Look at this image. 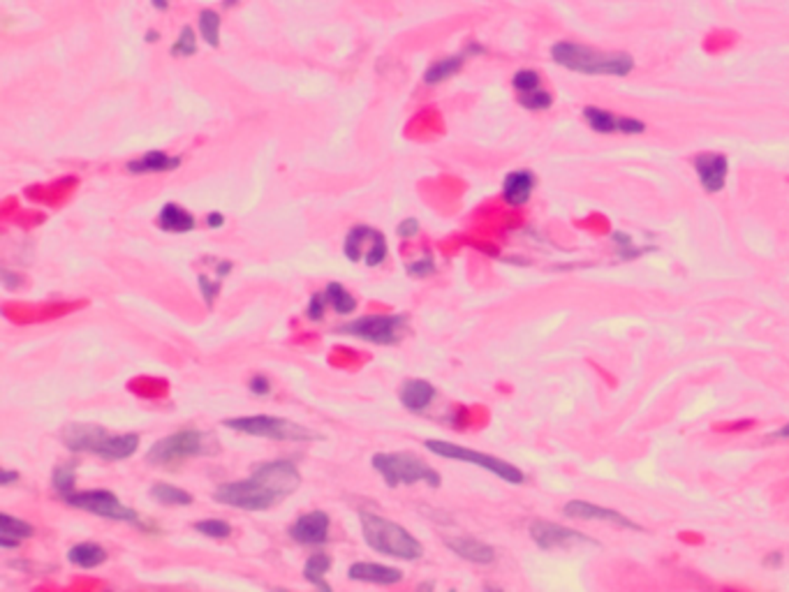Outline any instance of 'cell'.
Segmentation results:
<instances>
[{"instance_id":"6da1fadb","label":"cell","mask_w":789,"mask_h":592,"mask_svg":"<svg viewBox=\"0 0 789 592\" xmlns=\"http://www.w3.org/2000/svg\"><path fill=\"white\" fill-rule=\"evenodd\" d=\"M299 484L301 474L292 461H268L255 468L248 480L218 486L213 500L234 510L264 511L295 493Z\"/></svg>"},{"instance_id":"7a4b0ae2","label":"cell","mask_w":789,"mask_h":592,"mask_svg":"<svg viewBox=\"0 0 789 592\" xmlns=\"http://www.w3.org/2000/svg\"><path fill=\"white\" fill-rule=\"evenodd\" d=\"M551 58L565 70L590 74V77H625L635 70V61L623 52H595L574 42H556L551 47Z\"/></svg>"},{"instance_id":"3957f363","label":"cell","mask_w":789,"mask_h":592,"mask_svg":"<svg viewBox=\"0 0 789 592\" xmlns=\"http://www.w3.org/2000/svg\"><path fill=\"white\" fill-rule=\"evenodd\" d=\"M218 451H220V444H218L213 432L188 428V431L174 432L170 438L158 440L146 453V461L155 468H174V465L197 459V456H213Z\"/></svg>"},{"instance_id":"277c9868","label":"cell","mask_w":789,"mask_h":592,"mask_svg":"<svg viewBox=\"0 0 789 592\" xmlns=\"http://www.w3.org/2000/svg\"><path fill=\"white\" fill-rule=\"evenodd\" d=\"M359 519H362L364 539L373 551L398 558V560H419L422 558V544L398 523L385 519V516L368 514V511H362Z\"/></svg>"},{"instance_id":"5b68a950","label":"cell","mask_w":789,"mask_h":592,"mask_svg":"<svg viewBox=\"0 0 789 592\" xmlns=\"http://www.w3.org/2000/svg\"><path fill=\"white\" fill-rule=\"evenodd\" d=\"M373 468L382 474L387 486L417 484V481H426L433 489L440 486V474L433 468H428L414 453H375Z\"/></svg>"},{"instance_id":"8992f818","label":"cell","mask_w":789,"mask_h":592,"mask_svg":"<svg viewBox=\"0 0 789 592\" xmlns=\"http://www.w3.org/2000/svg\"><path fill=\"white\" fill-rule=\"evenodd\" d=\"M225 426L232 428V431L246 432V435H255V438L280 440V442H310V440H320L317 432L308 431L301 423L289 422V419L283 417H268V414L228 419Z\"/></svg>"},{"instance_id":"52a82bcc","label":"cell","mask_w":789,"mask_h":592,"mask_svg":"<svg viewBox=\"0 0 789 592\" xmlns=\"http://www.w3.org/2000/svg\"><path fill=\"white\" fill-rule=\"evenodd\" d=\"M424 444H426L428 451H433L435 456H443V459H452V461H463V463L484 468L489 470L491 474H495V477H501L502 481H507V484H523L521 470L514 468V465L507 463V461L495 459V456H489V453L472 451V449H465L461 447V444L443 442V440H426Z\"/></svg>"},{"instance_id":"ba28073f","label":"cell","mask_w":789,"mask_h":592,"mask_svg":"<svg viewBox=\"0 0 789 592\" xmlns=\"http://www.w3.org/2000/svg\"><path fill=\"white\" fill-rule=\"evenodd\" d=\"M408 326L405 315H366L355 322L338 326V334L355 335V338L368 340L375 345H396L403 338V331Z\"/></svg>"},{"instance_id":"9c48e42d","label":"cell","mask_w":789,"mask_h":592,"mask_svg":"<svg viewBox=\"0 0 789 592\" xmlns=\"http://www.w3.org/2000/svg\"><path fill=\"white\" fill-rule=\"evenodd\" d=\"M67 505L77 507V510L91 511L95 516H102L109 520H130V523H140V516L137 511L130 510V507L121 505V500L116 498L112 490H82V493H70L65 495Z\"/></svg>"},{"instance_id":"30bf717a","label":"cell","mask_w":789,"mask_h":592,"mask_svg":"<svg viewBox=\"0 0 789 592\" xmlns=\"http://www.w3.org/2000/svg\"><path fill=\"white\" fill-rule=\"evenodd\" d=\"M343 250H346V257L350 262L364 259L368 267H377L382 259L387 257V241H385V237L377 229L359 225L347 234Z\"/></svg>"},{"instance_id":"8fae6325","label":"cell","mask_w":789,"mask_h":592,"mask_svg":"<svg viewBox=\"0 0 789 592\" xmlns=\"http://www.w3.org/2000/svg\"><path fill=\"white\" fill-rule=\"evenodd\" d=\"M531 537L540 548L544 551H556V548H572V546L581 544H595L581 532L572 530V528L558 526V523H549V520H535L531 526Z\"/></svg>"},{"instance_id":"7c38bea8","label":"cell","mask_w":789,"mask_h":592,"mask_svg":"<svg viewBox=\"0 0 789 592\" xmlns=\"http://www.w3.org/2000/svg\"><path fill=\"white\" fill-rule=\"evenodd\" d=\"M562 514L568 519H579V520H602V523H611L616 528H628V530H641L635 520L623 516L620 511L607 510V507H598L593 502H586V500H572L565 505Z\"/></svg>"},{"instance_id":"4fadbf2b","label":"cell","mask_w":789,"mask_h":592,"mask_svg":"<svg viewBox=\"0 0 789 592\" xmlns=\"http://www.w3.org/2000/svg\"><path fill=\"white\" fill-rule=\"evenodd\" d=\"M329 526L331 520L325 511H308V514L299 516L297 523L289 526V537H292L297 544H304V546L325 544L326 537H329Z\"/></svg>"},{"instance_id":"5bb4252c","label":"cell","mask_w":789,"mask_h":592,"mask_svg":"<svg viewBox=\"0 0 789 592\" xmlns=\"http://www.w3.org/2000/svg\"><path fill=\"white\" fill-rule=\"evenodd\" d=\"M695 171L702 180V186L706 192H720L727 183L729 162L725 155L720 153H702L695 158Z\"/></svg>"},{"instance_id":"9a60e30c","label":"cell","mask_w":789,"mask_h":592,"mask_svg":"<svg viewBox=\"0 0 789 592\" xmlns=\"http://www.w3.org/2000/svg\"><path fill=\"white\" fill-rule=\"evenodd\" d=\"M109 432L102 426H93V423H70L63 431V442L70 451H88L98 453L100 444L107 440Z\"/></svg>"},{"instance_id":"2e32d148","label":"cell","mask_w":789,"mask_h":592,"mask_svg":"<svg viewBox=\"0 0 789 592\" xmlns=\"http://www.w3.org/2000/svg\"><path fill=\"white\" fill-rule=\"evenodd\" d=\"M347 577L352 581L362 583H375V586H394L403 578L401 569L387 565H377V562H355V565L347 569Z\"/></svg>"},{"instance_id":"e0dca14e","label":"cell","mask_w":789,"mask_h":592,"mask_svg":"<svg viewBox=\"0 0 789 592\" xmlns=\"http://www.w3.org/2000/svg\"><path fill=\"white\" fill-rule=\"evenodd\" d=\"M449 551H454L456 556L463 558L475 565H491L495 560V551L484 541L475 539V537H456V539L447 541Z\"/></svg>"},{"instance_id":"ac0fdd59","label":"cell","mask_w":789,"mask_h":592,"mask_svg":"<svg viewBox=\"0 0 789 592\" xmlns=\"http://www.w3.org/2000/svg\"><path fill=\"white\" fill-rule=\"evenodd\" d=\"M535 190V176L531 171H511L502 183V197L510 207H523Z\"/></svg>"},{"instance_id":"d6986e66","label":"cell","mask_w":789,"mask_h":592,"mask_svg":"<svg viewBox=\"0 0 789 592\" xmlns=\"http://www.w3.org/2000/svg\"><path fill=\"white\" fill-rule=\"evenodd\" d=\"M140 449V435L134 432H123V435H107L102 444H100L98 453L104 461H125L130 459L134 451Z\"/></svg>"},{"instance_id":"ffe728a7","label":"cell","mask_w":789,"mask_h":592,"mask_svg":"<svg viewBox=\"0 0 789 592\" xmlns=\"http://www.w3.org/2000/svg\"><path fill=\"white\" fill-rule=\"evenodd\" d=\"M435 396V386L426 380H408L401 386V403L413 412H422L431 405Z\"/></svg>"},{"instance_id":"44dd1931","label":"cell","mask_w":789,"mask_h":592,"mask_svg":"<svg viewBox=\"0 0 789 592\" xmlns=\"http://www.w3.org/2000/svg\"><path fill=\"white\" fill-rule=\"evenodd\" d=\"M181 165V158H174V155H167L162 150H149L146 155H141L140 160L128 162V171L132 174H158V171H171Z\"/></svg>"},{"instance_id":"7402d4cb","label":"cell","mask_w":789,"mask_h":592,"mask_svg":"<svg viewBox=\"0 0 789 592\" xmlns=\"http://www.w3.org/2000/svg\"><path fill=\"white\" fill-rule=\"evenodd\" d=\"M158 227L165 229V232L183 234L195 229V218H192V213H188L186 209H181L179 204H171L170 201V204L162 207L161 216H158Z\"/></svg>"},{"instance_id":"603a6c76","label":"cell","mask_w":789,"mask_h":592,"mask_svg":"<svg viewBox=\"0 0 789 592\" xmlns=\"http://www.w3.org/2000/svg\"><path fill=\"white\" fill-rule=\"evenodd\" d=\"M33 535V526L26 520L15 519L10 514H0V546L3 548H16L21 539Z\"/></svg>"},{"instance_id":"cb8c5ba5","label":"cell","mask_w":789,"mask_h":592,"mask_svg":"<svg viewBox=\"0 0 789 592\" xmlns=\"http://www.w3.org/2000/svg\"><path fill=\"white\" fill-rule=\"evenodd\" d=\"M67 560L73 562V565L82 567V569H93V567H100L107 560V551L100 544H93V541H83V544H77L70 548Z\"/></svg>"},{"instance_id":"d4e9b609","label":"cell","mask_w":789,"mask_h":592,"mask_svg":"<svg viewBox=\"0 0 789 592\" xmlns=\"http://www.w3.org/2000/svg\"><path fill=\"white\" fill-rule=\"evenodd\" d=\"M463 61H465V56L440 58V61H435L433 65L428 67L426 73H424V82L431 83V86H435V83L447 82V79L454 77V74L459 73L461 67H463Z\"/></svg>"},{"instance_id":"484cf974","label":"cell","mask_w":789,"mask_h":592,"mask_svg":"<svg viewBox=\"0 0 789 592\" xmlns=\"http://www.w3.org/2000/svg\"><path fill=\"white\" fill-rule=\"evenodd\" d=\"M329 567H331L329 556H325V553H315V556H310L308 560H306L304 578L308 583H313L315 587L329 592V583L325 581V574L329 572Z\"/></svg>"},{"instance_id":"4316f807","label":"cell","mask_w":789,"mask_h":592,"mask_svg":"<svg viewBox=\"0 0 789 592\" xmlns=\"http://www.w3.org/2000/svg\"><path fill=\"white\" fill-rule=\"evenodd\" d=\"M583 116H586V121H589V125L595 130V132H602V134L620 132V119L619 116H614L611 112H607V109L586 107L583 109Z\"/></svg>"},{"instance_id":"83f0119b","label":"cell","mask_w":789,"mask_h":592,"mask_svg":"<svg viewBox=\"0 0 789 592\" xmlns=\"http://www.w3.org/2000/svg\"><path fill=\"white\" fill-rule=\"evenodd\" d=\"M151 498H153L155 502H161V505H170V507L192 505V495L188 493V490L176 489V486L171 484H155L153 489H151Z\"/></svg>"},{"instance_id":"f1b7e54d","label":"cell","mask_w":789,"mask_h":592,"mask_svg":"<svg viewBox=\"0 0 789 592\" xmlns=\"http://www.w3.org/2000/svg\"><path fill=\"white\" fill-rule=\"evenodd\" d=\"M326 301H329L331 308L338 315H350L356 308V301L341 283H329L326 285Z\"/></svg>"},{"instance_id":"f546056e","label":"cell","mask_w":789,"mask_h":592,"mask_svg":"<svg viewBox=\"0 0 789 592\" xmlns=\"http://www.w3.org/2000/svg\"><path fill=\"white\" fill-rule=\"evenodd\" d=\"M200 33L201 37H204V42L207 44H211V47H218L220 44V15L213 10H204L200 12Z\"/></svg>"},{"instance_id":"4dcf8cb0","label":"cell","mask_w":789,"mask_h":592,"mask_svg":"<svg viewBox=\"0 0 789 592\" xmlns=\"http://www.w3.org/2000/svg\"><path fill=\"white\" fill-rule=\"evenodd\" d=\"M551 93L542 91V88H535V91H528V93H519V104L526 107L528 112H544V109L551 107Z\"/></svg>"},{"instance_id":"1f68e13d","label":"cell","mask_w":789,"mask_h":592,"mask_svg":"<svg viewBox=\"0 0 789 592\" xmlns=\"http://www.w3.org/2000/svg\"><path fill=\"white\" fill-rule=\"evenodd\" d=\"M195 530L204 537H211V539H225V537L232 535V526H229V523H225V520H218V519L197 520Z\"/></svg>"},{"instance_id":"d6a6232c","label":"cell","mask_w":789,"mask_h":592,"mask_svg":"<svg viewBox=\"0 0 789 592\" xmlns=\"http://www.w3.org/2000/svg\"><path fill=\"white\" fill-rule=\"evenodd\" d=\"M195 52H197V37L195 33H192V28L186 26L181 33H179V37H176L171 53H174L176 58H183V56H192Z\"/></svg>"},{"instance_id":"836d02e7","label":"cell","mask_w":789,"mask_h":592,"mask_svg":"<svg viewBox=\"0 0 789 592\" xmlns=\"http://www.w3.org/2000/svg\"><path fill=\"white\" fill-rule=\"evenodd\" d=\"M54 489L65 498L74 490V468L73 465H63V468L54 470Z\"/></svg>"},{"instance_id":"e575fe53","label":"cell","mask_w":789,"mask_h":592,"mask_svg":"<svg viewBox=\"0 0 789 592\" xmlns=\"http://www.w3.org/2000/svg\"><path fill=\"white\" fill-rule=\"evenodd\" d=\"M540 74L535 73V70H519V73L514 74V79H511V86L519 91V93H528V91H535V88H540Z\"/></svg>"},{"instance_id":"d590c367","label":"cell","mask_w":789,"mask_h":592,"mask_svg":"<svg viewBox=\"0 0 789 592\" xmlns=\"http://www.w3.org/2000/svg\"><path fill=\"white\" fill-rule=\"evenodd\" d=\"M329 306V301H326V294H313V299H310L308 310H306V315H308V320H322V315H325V308Z\"/></svg>"},{"instance_id":"8d00e7d4","label":"cell","mask_w":789,"mask_h":592,"mask_svg":"<svg viewBox=\"0 0 789 592\" xmlns=\"http://www.w3.org/2000/svg\"><path fill=\"white\" fill-rule=\"evenodd\" d=\"M433 271H435V264H433V259H431V255L424 259H419V262L408 264V273L410 276H414V278H426V276H431Z\"/></svg>"},{"instance_id":"74e56055","label":"cell","mask_w":789,"mask_h":592,"mask_svg":"<svg viewBox=\"0 0 789 592\" xmlns=\"http://www.w3.org/2000/svg\"><path fill=\"white\" fill-rule=\"evenodd\" d=\"M197 283H200V289H201V294H204V299H207V306H213V299H216L218 296V289H220V283H211V280L207 278V276H200V278H197Z\"/></svg>"},{"instance_id":"f35d334b","label":"cell","mask_w":789,"mask_h":592,"mask_svg":"<svg viewBox=\"0 0 789 592\" xmlns=\"http://www.w3.org/2000/svg\"><path fill=\"white\" fill-rule=\"evenodd\" d=\"M614 241H616V246L625 247L623 253H620V257H635V255H641V250L635 246V243H632V238H629L628 234H614Z\"/></svg>"},{"instance_id":"ab89813d","label":"cell","mask_w":789,"mask_h":592,"mask_svg":"<svg viewBox=\"0 0 789 592\" xmlns=\"http://www.w3.org/2000/svg\"><path fill=\"white\" fill-rule=\"evenodd\" d=\"M646 125L637 119H629V116H620V132L623 134H639L644 132Z\"/></svg>"},{"instance_id":"60d3db41","label":"cell","mask_w":789,"mask_h":592,"mask_svg":"<svg viewBox=\"0 0 789 592\" xmlns=\"http://www.w3.org/2000/svg\"><path fill=\"white\" fill-rule=\"evenodd\" d=\"M248 386H250V392H253L255 396H267L268 389H271V384H268V380L264 375H253Z\"/></svg>"},{"instance_id":"b9f144b4","label":"cell","mask_w":789,"mask_h":592,"mask_svg":"<svg viewBox=\"0 0 789 592\" xmlns=\"http://www.w3.org/2000/svg\"><path fill=\"white\" fill-rule=\"evenodd\" d=\"M419 232V222L417 220H405L398 225V237H414V234Z\"/></svg>"},{"instance_id":"7bdbcfd3","label":"cell","mask_w":789,"mask_h":592,"mask_svg":"<svg viewBox=\"0 0 789 592\" xmlns=\"http://www.w3.org/2000/svg\"><path fill=\"white\" fill-rule=\"evenodd\" d=\"M15 481H19V472H12V470H3V474H0V484L10 486V484H15Z\"/></svg>"},{"instance_id":"ee69618b","label":"cell","mask_w":789,"mask_h":592,"mask_svg":"<svg viewBox=\"0 0 789 592\" xmlns=\"http://www.w3.org/2000/svg\"><path fill=\"white\" fill-rule=\"evenodd\" d=\"M207 222H209V227H211V229H218V227H222L225 218H222V213H209Z\"/></svg>"},{"instance_id":"f6af8a7d","label":"cell","mask_w":789,"mask_h":592,"mask_svg":"<svg viewBox=\"0 0 789 592\" xmlns=\"http://www.w3.org/2000/svg\"><path fill=\"white\" fill-rule=\"evenodd\" d=\"M771 440H789V423H784L783 428H778L775 432H771Z\"/></svg>"},{"instance_id":"bcb514c9","label":"cell","mask_w":789,"mask_h":592,"mask_svg":"<svg viewBox=\"0 0 789 592\" xmlns=\"http://www.w3.org/2000/svg\"><path fill=\"white\" fill-rule=\"evenodd\" d=\"M764 562H766V565H771V567H778L780 562H783V553H771V556L766 558V560H764Z\"/></svg>"},{"instance_id":"7dc6e473","label":"cell","mask_w":789,"mask_h":592,"mask_svg":"<svg viewBox=\"0 0 789 592\" xmlns=\"http://www.w3.org/2000/svg\"><path fill=\"white\" fill-rule=\"evenodd\" d=\"M229 271H232V264H229V262L218 264V276H220V278H225V276H228Z\"/></svg>"},{"instance_id":"c3c4849f","label":"cell","mask_w":789,"mask_h":592,"mask_svg":"<svg viewBox=\"0 0 789 592\" xmlns=\"http://www.w3.org/2000/svg\"><path fill=\"white\" fill-rule=\"evenodd\" d=\"M12 278H15V276H12L10 271H3V285H5L7 289L15 287V280H12Z\"/></svg>"},{"instance_id":"681fc988","label":"cell","mask_w":789,"mask_h":592,"mask_svg":"<svg viewBox=\"0 0 789 592\" xmlns=\"http://www.w3.org/2000/svg\"><path fill=\"white\" fill-rule=\"evenodd\" d=\"M153 5L158 7V10H167V0H153Z\"/></svg>"}]
</instances>
